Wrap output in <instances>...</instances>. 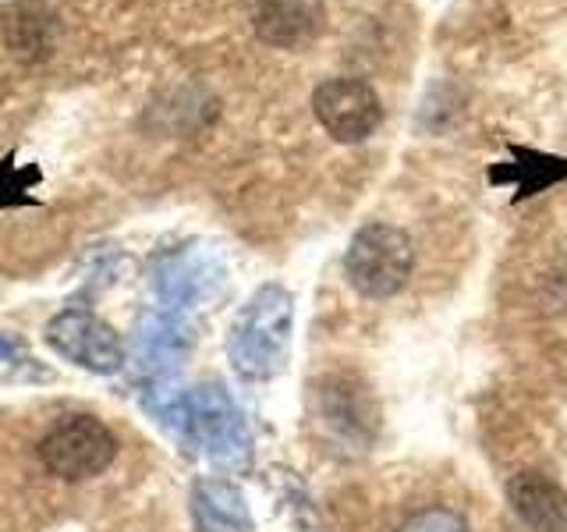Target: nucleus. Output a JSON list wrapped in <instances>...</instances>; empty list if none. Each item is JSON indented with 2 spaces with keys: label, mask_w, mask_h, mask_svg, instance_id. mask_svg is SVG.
Here are the masks:
<instances>
[{
  "label": "nucleus",
  "mask_w": 567,
  "mask_h": 532,
  "mask_svg": "<svg viewBox=\"0 0 567 532\" xmlns=\"http://www.w3.org/2000/svg\"><path fill=\"white\" fill-rule=\"evenodd\" d=\"M327 25L323 0H256L252 29L266 47H309Z\"/></svg>",
  "instance_id": "39448f33"
},
{
  "label": "nucleus",
  "mask_w": 567,
  "mask_h": 532,
  "mask_svg": "<svg viewBox=\"0 0 567 532\" xmlns=\"http://www.w3.org/2000/svg\"><path fill=\"white\" fill-rule=\"evenodd\" d=\"M50 341L79 366L100 369V372H111L121 366V345L114 330L89 313H64L58 324L50 327Z\"/></svg>",
  "instance_id": "423d86ee"
},
{
  "label": "nucleus",
  "mask_w": 567,
  "mask_h": 532,
  "mask_svg": "<svg viewBox=\"0 0 567 532\" xmlns=\"http://www.w3.org/2000/svg\"><path fill=\"white\" fill-rule=\"evenodd\" d=\"M514 514L536 532H567V493L539 472H522L507 483Z\"/></svg>",
  "instance_id": "6e6552de"
},
{
  "label": "nucleus",
  "mask_w": 567,
  "mask_h": 532,
  "mask_svg": "<svg viewBox=\"0 0 567 532\" xmlns=\"http://www.w3.org/2000/svg\"><path fill=\"white\" fill-rule=\"evenodd\" d=\"M4 43L22 64H40L50 58L53 40H58V18L43 0H18L0 18Z\"/></svg>",
  "instance_id": "0eeeda50"
},
{
  "label": "nucleus",
  "mask_w": 567,
  "mask_h": 532,
  "mask_svg": "<svg viewBox=\"0 0 567 532\" xmlns=\"http://www.w3.org/2000/svg\"><path fill=\"white\" fill-rule=\"evenodd\" d=\"M29 177H35V171L18 174V177H14L11 164H0V206H8V203H22V195H14V192H25Z\"/></svg>",
  "instance_id": "9b49d317"
},
{
  "label": "nucleus",
  "mask_w": 567,
  "mask_h": 532,
  "mask_svg": "<svg viewBox=\"0 0 567 532\" xmlns=\"http://www.w3.org/2000/svg\"><path fill=\"white\" fill-rule=\"evenodd\" d=\"M291 341V295L270 284L245 306L230 351L245 377H270Z\"/></svg>",
  "instance_id": "f03ea898"
},
{
  "label": "nucleus",
  "mask_w": 567,
  "mask_h": 532,
  "mask_svg": "<svg viewBox=\"0 0 567 532\" xmlns=\"http://www.w3.org/2000/svg\"><path fill=\"white\" fill-rule=\"evenodd\" d=\"M344 270L359 295L390 298L404 288L415 270V242L404 227L372 221L354 231L344 256Z\"/></svg>",
  "instance_id": "f257e3e1"
},
{
  "label": "nucleus",
  "mask_w": 567,
  "mask_h": 532,
  "mask_svg": "<svg viewBox=\"0 0 567 532\" xmlns=\"http://www.w3.org/2000/svg\"><path fill=\"white\" fill-rule=\"evenodd\" d=\"M398 532H468V522L451 508H422L404 519Z\"/></svg>",
  "instance_id": "9d476101"
},
{
  "label": "nucleus",
  "mask_w": 567,
  "mask_h": 532,
  "mask_svg": "<svg viewBox=\"0 0 567 532\" xmlns=\"http://www.w3.org/2000/svg\"><path fill=\"white\" fill-rule=\"evenodd\" d=\"M514 160L518 164H511L507 171H493V182H504V177H514V185H518V195H532L539 192L543 185H554L560 177H567V160H557V156H543V153H532V150H518L511 146Z\"/></svg>",
  "instance_id": "1a4fd4ad"
},
{
  "label": "nucleus",
  "mask_w": 567,
  "mask_h": 532,
  "mask_svg": "<svg viewBox=\"0 0 567 532\" xmlns=\"http://www.w3.org/2000/svg\"><path fill=\"white\" fill-rule=\"evenodd\" d=\"M312 114L341 146H359L383 121V103L365 79H327L312 93Z\"/></svg>",
  "instance_id": "20e7f679"
},
{
  "label": "nucleus",
  "mask_w": 567,
  "mask_h": 532,
  "mask_svg": "<svg viewBox=\"0 0 567 532\" xmlns=\"http://www.w3.org/2000/svg\"><path fill=\"white\" fill-rule=\"evenodd\" d=\"M35 451L50 475L64 479V483H85L114 466L117 437L111 433V426L93 416H68L50 426Z\"/></svg>",
  "instance_id": "7ed1b4c3"
}]
</instances>
